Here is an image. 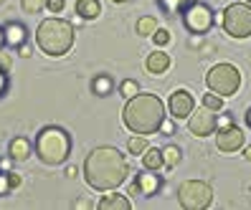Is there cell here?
Here are the masks:
<instances>
[{"label":"cell","mask_w":251,"mask_h":210,"mask_svg":"<svg viewBox=\"0 0 251 210\" xmlns=\"http://www.w3.org/2000/svg\"><path fill=\"white\" fill-rule=\"evenodd\" d=\"M180 21L185 25V31L188 33H196V36H203V33H208L213 23H216V13L211 5H205L201 3V0H196V3H190L183 13H180Z\"/></svg>","instance_id":"obj_8"},{"label":"cell","mask_w":251,"mask_h":210,"mask_svg":"<svg viewBox=\"0 0 251 210\" xmlns=\"http://www.w3.org/2000/svg\"><path fill=\"white\" fill-rule=\"evenodd\" d=\"M36 43L51 58L66 56L74 48V25L69 21H61V18L41 21V25L36 28Z\"/></svg>","instance_id":"obj_3"},{"label":"cell","mask_w":251,"mask_h":210,"mask_svg":"<svg viewBox=\"0 0 251 210\" xmlns=\"http://www.w3.org/2000/svg\"><path fill=\"white\" fill-rule=\"evenodd\" d=\"M246 3H251V0H246Z\"/></svg>","instance_id":"obj_41"},{"label":"cell","mask_w":251,"mask_h":210,"mask_svg":"<svg viewBox=\"0 0 251 210\" xmlns=\"http://www.w3.org/2000/svg\"><path fill=\"white\" fill-rule=\"evenodd\" d=\"M64 0H46V8H49V13H61L64 10Z\"/></svg>","instance_id":"obj_30"},{"label":"cell","mask_w":251,"mask_h":210,"mask_svg":"<svg viewBox=\"0 0 251 210\" xmlns=\"http://www.w3.org/2000/svg\"><path fill=\"white\" fill-rule=\"evenodd\" d=\"M162 190V177L157 175V170H140L135 172V183L129 185L127 195H142V198H152Z\"/></svg>","instance_id":"obj_10"},{"label":"cell","mask_w":251,"mask_h":210,"mask_svg":"<svg viewBox=\"0 0 251 210\" xmlns=\"http://www.w3.org/2000/svg\"><path fill=\"white\" fill-rule=\"evenodd\" d=\"M205 86L218 96H233L241 86V71L233 64H216L208 73H205Z\"/></svg>","instance_id":"obj_5"},{"label":"cell","mask_w":251,"mask_h":210,"mask_svg":"<svg viewBox=\"0 0 251 210\" xmlns=\"http://www.w3.org/2000/svg\"><path fill=\"white\" fill-rule=\"evenodd\" d=\"M122 122L132 134H155L165 122V104L157 94H135L125 104Z\"/></svg>","instance_id":"obj_2"},{"label":"cell","mask_w":251,"mask_h":210,"mask_svg":"<svg viewBox=\"0 0 251 210\" xmlns=\"http://www.w3.org/2000/svg\"><path fill=\"white\" fill-rule=\"evenodd\" d=\"M157 21L152 18V16H142L140 21H137V25H135V31L140 33V36H152L155 31H157Z\"/></svg>","instance_id":"obj_22"},{"label":"cell","mask_w":251,"mask_h":210,"mask_svg":"<svg viewBox=\"0 0 251 210\" xmlns=\"http://www.w3.org/2000/svg\"><path fill=\"white\" fill-rule=\"evenodd\" d=\"M114 92V79L109 73H97L92 79V94L94 96H109Z\"/></svg>","instance_id":"obj_18"},{"label":"cell","mask_w":251,"mask_h":210,"mask_svg":"<svg viewBox=\"0 0 251 210\" xmlns=\"http://www.w3.org/2000/svg\"><path fill=\"white\" fill-rule=\"evenodd\" d=\"M10 190H13V183H10V172L0 170V198H3V195H8Z\"/></svg>","instance_id":"obj_28"},{"label":"cell","mask_w":251,"mask_h":210,"mask_svg":"<svg viewBox=\"0 0 251 210\" xmlns=\"http://www.w3.org/2000/svg\"><path fill=\"white\" fill-rule=\"evenodd\" d=\"M3 46H5V33H3V28H0V51H3Z\"/></svg>","instance_id":"obj_36"},{"label":"cell","mask_w":251,"mask_h":210,"mask_svg":"<svg viewBox=\"0 0 251 210\" xmlns=\"http://www.w3.org/2000/svg\"><path fill=\"white\" fill-rule=\"evenodd\" d=\"M76 13L81 21H94L101 16V3L99 0H76Z\"/></svg>","instance_id":"obj_16"},{"label":"cell","mask_w":251,"mask_h":210,"mask_svg":"<svg viewBox=\"0 0 251 210\" xmlns=\"http://www.w3.org/2000/svg\"><path fill=\"white\" fill-rule=\"evenodd\" d=\"M3 33H5V46L10 51H18L21 46H25L28 43V28L18 21H10L3 25Z\"/></svg>","instance_id":"obj_13"},{"label":"cell","mask_w":251,"mask_h":210,"mask_svg":"<svg viewBox=\"0 0 251 210\" xmlns=\"http://www.w3.org/2000/svg\"><path fill=\"white\" fill-rule=\"evenodd\" d=\"M112 3H127V0H112Z\"/></svg>","instance_id":"obj_39"},{"label":"cell","mask_w":251,"mask_h":210,"mask_svg":"<svg viewBox=\"0 0 251 210\" xmlns=\"http://www.w3.org/2000/svg\"><path fill=\"white\" fill-rule=\"evenodd\" d=\"M86 185L99 192L117 190L129 177V164L125 155L114 147H94L84 162Z\"/></svg>","instance_id":"obj_1"},{"label":"cell","mask_w":251,"mask_h":210,"mask_svg":"<svg viewBox=\"0 0 251 210\" xmlns=\"http://www.w3.org/2000/svg\"><path fill=\"white\" fill-rule=\"evenodd\" d=\"M188 129L196 137H208V134H213L218 129V112L205 107V104L201 109H193V114L188 117Z\"/></svg>","instance_id":"obj_9"},{"label":"cell","mask_w":251,"mask_h":210,"mask_svg":"<svg viewBox=\"0 0 251 210\" xmlns=\"http://www.w3.org/2000/svg\"><path fill=\"white\" fill-rule=\"evenodd\" d=\"M246 160L251 162V147H246Z\"/></svg>","instance_id":"obj_38"},{"label":"cell","mask_w":251,"mask_h":210,"mask_svg":"<svg viewBox=\"0 0 251 210\" xmlns=\"http://www.w3.org/2000/svg\"><path fill=\"white\" fill-rule=\"evenodd\" d=\"M178 203L185 210H205L213 203V187L203 180H185L178 187Z\"/></svg>","instance_id":"obj_7"},{"label":"cell","mask_w":251,"mask_h":210,"mask_svg":"<svg viewBox=\"0 0 251 210\" xmlns=\"http://www.w3.org/2000/svg\"><path fill=\"white\" fill-rule=\"evenodd\" d=\"M0 3H5V0H0Z\"/></svg>","instance_id":"obj_40"},{"label":"cell","mask_w":251,"mask_h":210,"mask_svg":"<svg viewBox=\"0 0 251 210\" xmlns=\"http://www.w3.org/2000/svg\"><path fill=\"white\" fill-rule=\"evenodd\" d=\"M162 132H165V134H173V122H168V119H165V122H162V127H160Z\"/></svg>","instance_id":"obj_33"},{"label":"cell","mask_w":251,"mask_h":210,"mask_svg":"<svg viewBox=\"0 0 251 210\" xmlns=\"http://www.w3.org/2000/svg\"><path fill=\"white\" fill-rule=\"evenodd\" d=\"M162 157H165V167L168 170H175L180 164V160H183V152H180V147L168 144V147H162Z\"/></svg>","instance_id":"obj_21"},{"label":"cell","mask_w":251,"mask_h":210,"mask_svg":"<svg viewBox=\"0 0 251 210\" xmlns=\"http://www.w3.org/2000/svg\"><path fill=\"white\" fill-rule=\"evenodd\" d=\"M18 53H21L23 58H28V56H31V48H28V43H25V46H21V48H18Z\"/></svg>","instance_id":"obj_34"},{"label":"cell","mask_w":251,"mask_h":210,"mask_svg":"<svg viewBox=\"0 0 251 210\" xmlns=\"http://www.w3.org/2000/svg\"><path fill=\"white\" fill-rule=\"evenodd\" d=\"M66 177H76V167H66Z\"/></svg>","instance_id":"obj_35"},{"label":"cell","mask_w":251,"mask_h":210,"mask_svg":"<svg viewBox=\"0 0 251 210\" xmlns=\"http://www.w3.org/2000/svg\"><path fill=\"white\" fill-rule=\"evenodd\" d=\"M203 104H205V107H211V109H216V112H221V109H224V96H218V94H205L203 96Z\"/></svg>","instance_id":"obj_26"},{"label":"cell","mask_w":251,"mask_h":210,"mask_svg":"<svg viewBox=\"0 0 251 210\" xmlns=\"http://www.w3.org/2000/svg\"><path fill=\"white\" fill-rule=\"evenodd\" d=\"M168 109H170L173 119H188L190 114H193V109H196V99H193V94H190L188 89H178V92L170 94Z\"/></svg>","instance_id":"obj_12"},{"label":"cell","mask_w":251,"mask_h":210,"mask_svg":"<svg viewBox=\"0 0 251 210\" xmlns=\"http://www.w3.org/2000/svg\"><path fill=\"white\" fill-rule=\"evenodd\" d=\"M221 25L231 38H249L251 36V3H231L224 16Z\"/></svg>","instance_id":"obj_6"},{"label":"cell","mask_w":251,"mask_h":210,"mask_svg":"<svg viewBox=\"0 0 251 210\" xmlns=\"http://www.w3.org/2000/svg\"><path fill=\"white\" fill-rule=\"evenodd\" d=\"M8 86H10V79H8V71L0 66V99L8 94Z\"/></svg>","instance_id":"obj_29"},{"label":"cell","mask_w":251,"mask_h":210,"mask_svg":"<svg viewBox=\"0 0 251 210\" xmlns=\"http://www.w3.org/2000/svg\"><path fill=\"white\" fill-rule=\"evenodd\" d=\"M142 164L147 170H162L165 167V157H162V149H155V147H147V152L142 155Z\"/></svg>","instance_id":"obj_19"},{"label":"cell","mask_w":251,"mask_h":210,"mask_svg":"<svg viewBox=\"0 0 251 210\" xmlns=\"http://www.w3.org/2000/svg\"><path fill=\"white\" fill-rule=\"evenodd\" d=\"M120 94H122V96H127V99H132L135 94H140L137 81H135V79H125V81L120 84Z\"/></svg>","instance_id":"obj_24"},{"label":"cell","mask_w":251,"mask_h":210,"mask_svg":"<svg viewBox=\"0 0 251 210\" xmlns=\"http://www.w3.org/2000/svg\"><path fill=\"white\" fill-rule=\"evenodd\" d=\"M21 8L25 13H41L46 8V0H21Z\"/></svg>","instance_id":"obj_25"},{"label":"cell","mask_w":251,"mask_h":210,"mask_svg":"<svg viewBox=\"0 0 251 210\" xmlns=\"http://www.w3.org/2000/svg\"><path fill=\"white\" fill-rule=\"evenodd\" d=\"M147 140H145V134H140V137H132L127 142V149H129V155H145L147 152Z\"/></svg>","instance_id":"obj_23"},{"label":"cell","mask_w":251,"mask_h":210,"mask_svg":"<svg viewBox=\"0 0 251 210\" xmlns=\"http://www.w3.org/2000/svg\"><path fill=\"white\" fill-rule=\"evenodd\" d=\"M152 41H155V46H168L170 43V31H165V28H157V31L152 33Z\"/></svg>","instance_id":"obj_27"},{"label":"cell","mask_w":251,"mask_h":210,"mask_svg":"<svg viewBox=\"0 0 251 210\" xmlns=\"http://www.w3.org/2000/svg\"><path fill=\"white\" fill-rule=\"evenodd\" d=\"M228 124H233V117L221 114V112H218V129H221V127H228Z\"/></svg>","instance_id":"obj_31"},{"label":"cell","mask_w":251,"mask_h":210,"mask_svg":"<svg viewBox=\"0 0 251 210\" xmlns=\"http://www.w3.org/2000/svg\"><path fill=\"white\" fill-rule=\"evenodd\" d=\"M97 208H99V210H129L132 203L125 198V195H117V192L112 190V195H104V198L99 200Z\"/></svg>","instance_id":"obj_17"},{"label":"cell","mask_w":251,"mask_h":210,"mask_svg":"<svg viewBox=\"0 0 251 210\" xmlns=\"http://www.w3.org/2000/svg\"><path fill=\"white\" fill-rule=\"evenodd\" d=\"M10 183H13V190H16V187L21 185V175H16V172H10Z\"/></svg>","instance_id":"obj_32"},{"label":"cell","mask_w":251,"mask_h":210,"mask_svg":"<svg viewBox=\"0 0 251 210\" xmlns=\"http://www.w3.org/2000/svg\"><path fill=\"white\" fill-rule=\"evenodd\" d=\"M246 124H249V127H251V107H249V109H246Z\"/></svg>","instance_id":"obj_37"},{"label":"cell","mask_w":251,"mask_h":210,"mask_svg":"<svg viewBox=\"0 0 251 210\" xmlns=\"http://www.w3.org/2000/svg\"><path fill=\"white\" fill-rule=\"evenodd\" d=\"M33 147H36V155L43 164L56 167V164H64L71 155V134L64 127L49 124L36 134Z\"/></svg>","instance_id":"obj_4"},{"label":"cell","mask_w":251,"mask_h":210,"mask_svg":"<svg viewBox=\"0 0 251 210\" xmlns=\"http://www.w3.org/2000/svg\"><path fill=\"white\" fill-rule=\"evenodd\" d=\"M246 144V134L241 127H236V124H228V127H221L216 132V147L221 149V152H239V149Z\"/></svg>","instance_id":"obj_11"},{"label":"cell","mask_w":251,"mask_h":210,"mask_svg":"<svg viewBox=\"0 0 251 210\" xmlns=\"http://www.w3.org/2000/svg\"><path fill=\"white\" fill-rule=\"evenodd\" d=\"M190 3H196V0H157V8L162 13H168V16H175V13L180 16Z\"/></svg>","instance_id":"obj_20"},{"label":"cell","mask_w":251,"mask_h":210,"mask_svg":"<svg viewBox=\"0 0 251 210\" xmlns=\"http://www.w3.org/2000/svg\"><path fill=\"white\" fill-rule=\"evenodd\" d=\"M33 149L36 147L31 144V140H28V137H13L10 144H8V157L13 162H25L28 157H31Z\"/></svg>","instance_id":"obj_14"},{"label":"cell","mask_w":251,"mask_h":210,"mask_svg":"<svg viewBox=\"0 0 251 210\" xmlns=\"http://www.w3.org/2000/svg\"><path fill=\"white\" fill-rule=\"evenodd\" d=\"M145 66H147V71H150V73L160 76V73H165V71L170 69V56H168V53H162V51H155V53L147 56Z\"/></svg>","instance_id":"obj_15"}]
</instances>
